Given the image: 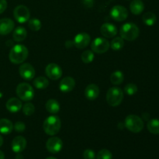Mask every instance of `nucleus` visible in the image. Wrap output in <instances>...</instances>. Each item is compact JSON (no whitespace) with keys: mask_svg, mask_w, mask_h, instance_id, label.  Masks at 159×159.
Masks as SVG:
<instances>
[{"mask_svg":"<svg viewBox=\"0 0 159 159\" xmlns=\"http://www.w3.org/2000/svg\"><path fill=\"white\" fill-rule=\"evenodd\" d=\"M15 23L11 19L3 18L0 20V34L7 35L13 30Z\"/></svg>","mask_w":159,"mask_h":159,"instance_id":"15","label":"nucleus"},{"mask_svg":"<svg viewBox=\"0 0 159 159\" xmlns=\"http://www.w3.org/2000/svg\"><path fill=\"white\" fill-rule=\"evenodd\" d=\"M110 43L104 37H97L95 39L91 44L92 51L97 54H103L110 49Z\"/></svg>","mask_w":159,"mask_h":159,"instance_id":"8","label":"nucleus"},{"mask_svg":"<svg viewBox=\"0 0 159 159\" xmlns=\"http://www.w3.org/2000/svg\"><path fill=\"white\" fill-rule=\"evenodd\" d=\"M0 159H5V155L2 151H0Z\"/></svg>","mask_w":159,"mask_h":159,"instance_id":"39","label":"nucleus"},{"mask_svg":"<svg viewBox=\"0 0 159 159\" xmlns=\"http://www.w3.org/2000/svg\"><path fill=\"white\" fill-rule=\"evenodd\" d=\"M94 53H93V51H90V50L85 51L81 55L82 61L85 64H89L93 62V60H94Z\"/></svg>","mask_w":159,"mask_h":159,"instance_id":"29","label":"nucleus"},{"mask_svg":"<svg viewBox=\"0 0 159 159\" xmlns=\"http://www.w3.org/2000/svg\"><path fill=\"white\" fill-rule=\"evenodd\" d=\"M110 15L113 20L121 22L125 20L128 16V11L124 6L116 5L110 9Z\"/></svg>","mask_w":159,"mask_h":159,"instance_id":"9","label":"nucleus"},{"mask_svg":"<svg viewBox=\"0 0 159 159\" xmlns=\"http://www.w3.org/2000/svg\"><path fill=\"white\" fill-rule=\"evenodd\" d=\"M2 144H3V138H2V137L0 135V147L2 145Z\"/></svg>","mask_w":159,"mask_h":159,"instance_id":"40","label":"nucleus"},{"mask_svg":"<svg viewBox=\"0 0 159 159\" xmlns=\"http://www.w3.org/2000/svg\"><path fill=\"white\" fill-rule=\"evenodd\" d=\"M63 147V142L61 139L57 137H51L47 141L46 148L52 154H57L61 151Z\"/></svg>","mask_w":159,"mask_h":159,"instance_id":"10","label":"nucleus"},{"mask_svg":"<svg viewBox=\"0 0 159 159\" xmlns=\"http://www.w3.org/2000/svg\"><path fill=\"white\" fill-rule=\"evenodd\" d=\"M99 95V88L96 84H89L85 89V96L89 100H95Z\"/></svg>","mask_w":159,"mask_h":159,"instance_id":"18","label":"nucleus"},{"mask_svg":"<svg viewBox=\"0 0 159 159\" xmlns=\"http://www.w3.org/2000/svg\"><path fill=\"white\" fill-rule=\"evenodd\" d=\"M140 34L138 26L134 23H126L121 26L120 34L124 40L133 41L136 40Z\"/></svg>","mask_w":159,"mask_h":159,"instance_id":"3","label":"nucleus"},{"mask_svg":"<svg viewBox=\"0 0 159 159\" xmlns=\"http://www.w3.org/2000/svg\"><path fill=\"white\" fill-rule=\"evenodd\" d=\"M100 33L104 37L113 38L117 34V28L115 25L110 23H106L101 26Z\"/></svg>","mask_w":159,"mask_h":159,"instance_id":"14","label":"nucleus"},{"mask_svg":"<svg viewBox=\"0 0 159 159\" xmlns=\"http://www.w3.org/2000/svg\"><path fill=\"white\" fill-rule=\"evenodd\" d=\"M26 36H27V32H26V29L22 26H18L16 28L12 34L13 40L16 42L23 41L26 39Z\"/></svg>","mask_w":159,"mask_h":159,"instance_id":"22","label":"nucleus"},{"mask_svg":"<svg viewBox=\"0 0 159 159\" xmlns=\"http://www.w3.org/2000/svg\"><path fill=\"white\" fill-rule=\"evenodd\" d=\"M125 127L133 133H139L144 128V122L140 116L137 115H129L124 121Z\"/></svg>","mask_w":159,"mask_h":159,"instance_id":"5","label":"nucleus"},{"mask_svg":"<svg viewBox=\"0 0 159 159\" xmlns=\"http://www.w3.org/2000/svg\"><path fill=\"white\" fill-rule=\"evenodd\" d=\"M144 5L141 0H133L130 4V10L134 15H140L144 11Z\"/></svg>","mask_w":159,"mask_h":159,"instance_id":"20","label":"nucleus"},{"mask_svg":"<svg viewBox=\"0 0 159 159\" xmlns=\"http://www.w3.org/2000/svg\"><path fill=\"white\" fill-rule=\"evenodd\" d=\"M156 16L155 13L152 12H147L143 15L142 16V21L147 26H153L155 23H156Z\"/></svg>","mask_w":159,"mask_h":159,"instance_id":"26","label":"nucleus"},{"mask_svg":"<svg viewBox=\"0 0 159 159\" xmlns=\"http://www.w3.org/2000/svg\"><path fill=\"white\" fill-rule=\"evenodd\" d=\"M46 159H57V158H54V157H48V158H47Z\"/></svg>","mask_w":159,"mask_h":159,"instance_id":"41","label":"nucleus"},{"mask_svg":"<svg viewBox=\"0 0 159 159\" xmlns=\"http://www.w3.org/2000/svg\"><path fill=\"white\" fill-rule=\"evenodd\" d=\"M74 43H73V41H66L65 43V46H66L67 48H71V46H73Z\"/></svg>","mask_w":159,"mask_h":159,"instance_id":"38","label":"nucleus"},{"mask_svg":"<svg viewBox=\"0 0 159 159\" xmlns=\"http://www.w3.org/2000/svg\"><path fill=\"white\" fill-rule=\"evenodd\" d=\"M22 109H23V113L26 116H31L35 112V107L31 102H27V103L24 104Z\"/></svg>","mask_w":159,"mask_h":159,"instance_id":"31","label":"nucleus"},{"mask_svg":"<svg viewBox=\"0 0 159 159\" xmlns=\"http://www.w3.org/2000/svg\"><path fill=\"white\" fill-rule=\"evenodd\" d=\"M124 99V93L119 87H112L109 89L107 93V101L111 107H117L121 104Z\"/></svg>","mask_w":159,"mask_h":159,"instance_id":"6","label":"nucleus"},{"mask_svg":"<svg viewBox=\"0 0 159 159\" xmlns=\"http://www.w3.org/2000/svg\"><path fill=\"white\" fill-rule=\"evenodd\" d=\"M45 73L48 79L51 80H57L61 77L62 69L57 64L51 63L47 65L45 68Z\"/></svg>","mask_w":159,"mask_h":159,"instance_id":"11","label":"nucleus"},{"mask_svg":"<svg viewBox=\"0 0 159 159\" xmlns=\"http://www.w3.org/2000/svg\"><path fill=\"white\" fill-rule=\"evenodd\" d=\"M16 93L17 96L21 100L25 101V102L32 100L35 96L34 88L30 84L26 83V82H22L19 84L16 89Z\"/></svg>","mask_w":159,"mask_h":159,"instance_id":"4","label":"nucleus"},{"mask_svg":"<svg viewBox=\"0 0 159 159\" xmlns=\"http://www.w3.org/2000/svg\"><path fill=\"white\" fill-rule=\"evenodd\" d=\"M28 26L30 29L33 31H38L40 30L42 26V23L40 20L38 19H31L28 20Z\"/></svg>","mask_w":159,"mask_h":159,"instance_id":"30","label":"nucleus"},{"mask_svg":"<svg viewBox=\"0 0 159 159\" xmlns=\"http://www.w3.org/2000/svg\"><path fill=\"white\" fill-rule=\"evenodd\" d=\"M28 54L29 51L26 46L23 44H16L12 47L9 51V61L16 65L22 64L27 58Z\"/></svg>","mask_w":159,"mask_h":159,"instance_id":"1","label":"nucleus"},{"mask_svg":"<svg viewBox=\"0 0 159 159\" xmlns=\"http://www.w3.org/2000/svg\"><path fill=\"white\" fill-rule=\"evenodd\" d=\"M91 41V37L87 33H80L75 37L73 43L78 49H84L89 44Z\"/></svg>","mask_w":159,"mask_h":159,"instance_id":"12","label":"nucleus"},{"mask_svg":"<svg viewBox=\"0 0 159 159\" xmlns=\"http://www.w3.org/2000/svg\"><path fill=\"white\" fill-rule=\"evenodd\" d=\"M148 130L153 134H159V120L152 119L148 122Z\"/></svg>","mask_w":159,"mask_h":159,"instance_id":"27","label":"nucleus"},{"mask_svg":"<svg viewBox=\"0 0 159 159\" xmlns=\"http://www.w3.org/2000/svg\"><path fill=\"white\" fill-rule=\"evenodd\" d=\"M110 82L112 84L115 85H120L123 82H124V73L120 71H115L110 75Z\"/></svg>","mask_w":159,"mask_h":159,"instance_id":"24","label":"nucleus"},{"mask_svg":"<svg viewBox=\"0 0 159 159\" xmlns=\"http://www.w3.org/2000/svg\"><path fill=\"white\" fill-rule=\"evenodd\" d=\"M124 92L128 96H133V95H134L138 92V87H137L135 84L129 83L124 88Z\"/></svg>","mask_w":159,"mask_h":159,"instance_id":"33","label":"nucleus"},{"mask_svg":"<svg viewBox=\"0 0 159 159\" xmlns=\"http://www.w3.org/2000/svg\"><path fill=\"white\" fill-rule=\"evenodd\" d=\"M13 129L16 132H19V133H21V132H23L26 129V125L23 124L21 121H18L15 124V125L13 126Z\"/></svg>","mask_w":159,"mask_h":159,"instance_id":"35","label":"nucleus"},{"mask_svg":"<svg viewBox=\"0 0 159 159\" xmlns=\"http://www.w3.org/2000/svg\"><path fill=\"white\" fill-rule=\"evenodd\" d=\"M34 85L38 89H44L48 88L49 85V81L47 78L43 77V76H40L34 79Z\"/></svg>","mask_w":159,"mask_h":159,"instance_id":"25","label":"nucleus"},{"mask_svg":"<svg viewBox=\"0 0 159 159\" xmlns=\"http://www.w3.org/2000/svg\"><path fill=\"white\" fill-rule=\"evenodd\" d=\"M61 127V121L57 116L51 115L46 118L43 124V129L45 133L50 136L57 134Z\"/></svg>","mask_w":159,"mask_h":159,"instance_id":"2","label":"nucleus"},{"mask_svg":"<svg viewBox=\"0 0 159 159\" xmlns=\"http://www.w3.org/2000/svg\"><path fill=\"white\" fill-rule=\"evenodd\" d=\"M26 140L23 136H17L12 141V150L15 153L20 154L26 148Z\"/></svg>","mask_w":159,"mask_h":159,"instance_id":"17","label":"nucleus"},{"mask_svg":"<svg viewBox=\"0 0 159 159\" xmlns=\"http://www.w3.org/2000/svg\"><path fill=\"white\" fill-rule=\"evenodd\" d=\"M7 8V2L6 0H0V14L4 12Z\"/></svg>","mask_w":159,"mask_h":159,"instance_id":"37","label":"nucleus"},{"mask_svg":"<svg viewBox=\"0 0 159 159\" xmlns=\"http://www.w3.org/2000/svg\"><path fill=\"white\" fill-rule=\"evenodd\" d=\"M13 16L15 20L20 23H26L30 17V12L26 6H17L13 10Z\"/></svg>","mask_w":159,"mask_h":159,"instance_id":"7","label":"nucleus"},{"mask_svg":"<svg viewBox=\"0 0 159 159\" xmlns=\"http://www.w3.org/2000/svg\"><path fill=\"white\" fill-rule=\"evenodd\" d=\"M6 109L10 113H17V112H19L22 109L23 104H22V102L20 101V99L15 97H12L6 102Z\"/></svg>","mask_w":159,"mask_h":159,"instance_id":"19","label":"nucleus"},{"mask_svg":"<svg viewBox=\"0 0 159 159\" xmlns=\"http://www.w3.org/2000/svg\"><path fill=\"white\" fill-rule=\"evenodd\" d=\"M82 3L85 8H92L94 5V0H82Z\"/></svg>","mask_w":159,"mask_h":159,"instance_id":"36","label":"nucleus"},{"mask_svg":"<svg viewBox=\"0 0 159 159\" xmlns=\"http://www.w3.org/2000/svg\"><path fill=\"white\" fill-rule=\"evenodd\" d=\"M83 158L84 159H96V156L94 151L91 149H86L83 152Z\"/></svg>","mask_w":159,"mask_h":159,"instance_id":"34","label":"nucleus"},{"mask_svg":"<svg viewBox=\"0 0 159 159\" xmlns=\"http://www.w3.org/2000/svg\"><path fill=\"white\" fill-rule=\"evenodd\" d=\"M96 159H113V155L107 149H102L98 152Z\"/></svg>","mask_w":159,"mask_h":159,"instance_id":"32","label":"nucleus"},{"mask_svg":"<svg viewBox=\"0 0 159 159\" xmlns=\"http://www.w3.org/2000/svg\"><path fill=\"white\" fill-rule=\"evenodd\" d=\"M124 46V39L121 37H116L113 39L110 43V47L113 51H120Z\"/></svg>","mask_w":159,"mask_h":159,"instance_id":"28","label":"nucleus"},{"mask_svg":"<svg viewBox=\"0 0 159 159\" xmlns=\"http://www.w3.org/2000/svg\"><path fill=\"white\" fill-rule=\"evenodd\" d=\"M13 130V124L9 120H0V133L2 134H9Z\"/></svg>","mask_w":159,"mask_h":159,"instance_id":"21","label":"nucleus"},{"mask_svg":"<svg viewBox=\"0 0 159 159\" xmlns=\"http://www.w3.org/2000/svg\"><path fill=\"white\" fill-rule=\"evenodd\" d=\"M46 110L48 113L55 114L58 113L60 110V104L56 99H48L46 102Z\"/></svg>","mask_w":159,"mask_h":159,"instance_id":"23","label":"nucleus"},{"mask_svg":"<svg viewBox=\"0 0 159 159\" xmlns=\"http://www.w3.org/2000/svg\"><path fill=\"white\" fill-rule=\"evenodd\" d=\"M20 76L26 81L33 79L35 76V69L32 65L29 63H23L19 68Z\"/></svg>","mask_w":159,"mask_h":159,"instance_id":"13","label":"nucleus"},{"mask_svg":"<svg viewBox=\"0 0 159 159\" xmlns=\"http://www.w3.org/2000/svg\"><path fill=\"white\" fill-rule=\"evenodd\" d=\"M75 86V81L72 77H65L61 81L59 84V89L64 93H70L74 89Z\"/></svg>","mask_w":159,"mask_h":159,"instance_id":"16","label":"nucleus"}]
</instances>
